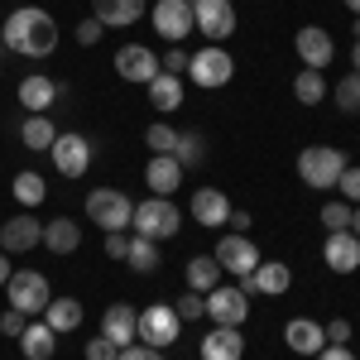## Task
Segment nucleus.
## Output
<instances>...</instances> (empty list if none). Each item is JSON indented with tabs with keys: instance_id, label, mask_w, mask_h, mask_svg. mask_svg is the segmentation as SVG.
I'll return each instance as SVG.
<instances>
[{
	"instance_id": "nucleus-34",
	"label": "nucleus",
	"mask_w": 360,
	"mask_h": 360,
	"mask_svg": "<svg viewBox=\"0 0 360 360\" xmlns=\"http://www.w3.org/2000/svg\"><path fill=\"white\" fill-rule=\"evenodd\" d=\"M15 197H20L25 207H39V202L49 197V183H44L34 168H25V173H15Z\"/></svg>"
},
{
	"instance_id": "nucleus-1",
	"label": "nucleus",
	"mask_w": 360,
	"mask_h": 360,
	"mask_svg": "<svg viewBox=\"0 0 360 360\" xmlns=\"http://www.w3.org/2000/svg\"><path fill=\"white\" fill-rule=\"evenodd\" d=\"M0 39H5V49L20 58H49L58 49V25L49 10H39V5H20L5 25H0Z\"/></svg>"
},
{
	"instance_id": "nucleus-15",
	"label": "nucleus",
	"mask_w": 360,
	"mask_h": 360,
	"mask_svg": "<svg viewBox=\"0 0 360 360\" xmlns=\"http://www.w3.org/2000/svg\"><path fill=\"white\" fill-rule=\"evenodd\" d=\"M34 245H44V226L34 221V217H10V221H0V250L5 255H29Z\"/></svg>"
},
{
	"instance_id": "nucleus-41",
	"label": "nucleus",
	"mask_w": 360,
	"mask_h": 360,
	"mask_svg": "<svg viewBox=\"0 0 360 360\" xmlns=\"http://www.w3.org/2000/svg\"><path fill=\"white\" fill-rule=\"evenodd\" d=\"M25 327H29V317L20 312V307H5V312H0V332H5V336H15V341H20Z\"/></svg>"
},
{
	"instance_id": "nucleus-22",
	"label": "nucleus",
	"mask_w": 360,
	"mask_h": 360,
	"mask_svg": "<svg viewBox=\"0 0 360 360\" xmlns=\"http://www.w3.org/2000/svg\"><path fill=\"white\" fill-rule=\"evenodd\" d=\"M58 101V82L53 77H44V72H29L25 82H20V106H25L29 115H44L49 106Z\"/></svg>"
},
{
	"instance_id": "nucleus-43",
	"label": "nucleus",
	"mask_w": 360,
	"mask_h": 360,
	"mask_svg": "<svg viewBox=\"0 0 360 360\" xmlns=\"http://www.w3.org/2000/svg\"><path fill=\"white\" fill-rule=\"evenodd\" d=\"M130 255V236L125 231H106V259H125Z\"/></svg>"
},
{
	"instance_id": "nucleus-20",
	"label": "nucleus",
	"mask_w": 360,
	"mask_h": 360,
	"mask_svg": "<svg viewBox=\"0 0 360 360\" xmlns=\"http://www.w3.org/2000/svg\"><path fill=\"white\" fill-rule=\"evenodd\" d=\"M202 360H245L240 327H212V332L202 336Z\"/></svg>"
},
{
	"instance_id": "nucleus-17",
	"label": "nucleus",
	"mask_w": 360,
	"mask_h": 360,
	"mask_svg": "<svg viewBox=\"0 0 360 360\" xmlns=\"http://www.w3.org/2000/svg\"><path fill=\"white\" fill-rule=\"evenodd\" d=\"M322 255H327V269H336V274H356L360 269V236L356 231H332L327 245H322Z\"/></svg>"
},
{
	"instance_id": "nucleus-31",
	"label": "nucleus",
	"mask_w": 360,
	"mask_h": 360,
	"mask_svg": "<svg viewBox=\"0 0 360 360\" xmlns=\"http://www.w3.org/2000/svg\"><path fill=\"white\" fill-rule=\"evenodd\" d=\"M125 264H130L135 274H154V269H159V240L130 236V255H125Z\"/></svg>"
},
{
	"instance_id": "nucleus-21",
	"label": "nucleus",
	"mask_w": 360,
	"mask_h": 360,
	"mask_svg": "<svg viewBox=\"0 0 360 360\" xmlns=\"http://www.w3.org/2000/svg\"><path fill=\"white\" fill-rule=\"evenodd\" d=\"M226 217H231V202H226V193H217V188H197V193H193V221H197V226L221 231Z\"/></svg>"
},
{
	"instance_id": "nucleus-12",
	"label": "nucleus",
	"mask_w": 360,
	"mask_h": 360,
	"mask_svg": "<svg viewBox=\"0 0 360 360\" xmlns=\"http://www.w3.org/2000/svg\"><path fill=\"white\" fill-rule=\"evenodd\" d=\"M154 29L164 34L168 44H183V39L197 29L193 5H188V0H154Z\"/></svg>"
},
{
	"instance_id": "nucleus-35",
	"label": "nucleus",
	"mask_w": 360,
	"mask_h": 360,
	"mask_svg": "<svg viewBox=\"0 0 360 360\" xmlns=\"http://www.w3.org/2000/svg\"><path fill=\"white\" fill-rule=\"evenodd\" d=\"M336 106L346 115H360V72H346V77L336 82Z\"/></svg>"
},
{
	"instance_id": "nucleus-47",
	"label": "nucleus",
	"mask_w": 360,
	"mask_h": 360,
	"mask_svg": "<svg viewBox=\"0 0 360 360\" xmlns=\"http://www.w3.org/2000/svg\"><path fill=\"white\" fill-rule=\"evenodd\" d=\"M312 360H356V356H351V346H322Z\"/></svg>"
},
{
	"instance_id": "nucleus-54",
	"label": "nucleus",
	"mask_w": 360,
	"mask_h": 360,
	"mask_svg": "<svg viewBox=\"0 0 360 360\" xmlns=\"http://www.w3.org/2000/svg\"><path fill=\"white\" fill-rule=\"evenodd\" d=\"M0 72H5V68H0Z\"/></svg>"
},
{
	"instance_id": "nucleus-2",
	"label": "nucleus",
	"mask_w": 360,
	"mask_h": 360,
	"mask_svg": "<svg viewBox=\"0 0 360 360\" xmlns=\"http://www.w3.org/2000/svg\"><path fill=\"white\" fill-rule=\"evenodd\" d=\"M130 226H135V236H144V240H173V236L183 231V212H178L168 197H149V202L135 207Z\"/></svg>"
},
{
	"instance_id": "nucleus-3",
	"label": "nucleus",
	"mask_w": 360,
	"mask_h": 360,
	"mask_svg": "<svg viewBox=\"0 0 360 360\" xmlns=\"http://www.w3.org/2000/svg\"><path fill=\"white\" fill-rule=\"evenodd\" d=\"M346 173V154L332 149V144H307L303 154H298V178H303L307 188H336V178Z\"/></svg>"
},
{
	"instance_id": "nucleus-50",
	"label": "nucleus",
	"mask_w": 360,
	"mask_h": 360,
	"mask_svg": "<svg viewBox=\"0 0 360 360\" xmlns=\"http://www.w3.org/2000/svg\"><path fill=\"white\" fill-rule=\"evenodd\" d=\"M351 231L360 236V207H351Z\"/></svg>"
},
{
	"instance_id": "nucleus-7",
	"label": "nucleus",
	"mask_w": 360,
	"mask_h": 360,
	"mask_svg": "<svg viewBox=\"0 0 360 360\" xmlns=\"http://www.w3.org/2000/svg\"><path fill=\"white\" fill-rule=\"evenodd\" d=\"M183 336V322H178V312L164 303L144 307L139 312V327H135V341H144V346H154V351H164V346H173Z\"/></svg>"
},
{
	"instance_id": "nucleus-13",
	"label": "nucleus",
	"mask_w": 360,
	"mask_h": 360,
	"mask_svg": "<svg viewBox=\"0 0 360 360\" xmlns=\"http://www.w3.org/2000/svg\"><path fill=\"white\" fill-rule=\"evenodd\" d=\"M293 49H298V58H303V68H317V72L336 58V44H332V34H327L322 25H303L298 34H293Z\"/></svg>"
},
{
	"instance_id": "nucleus-51",
	"label": "nucleus",
	"mask_w": 360,
	"mask_h": 360,
	"mask_svg": "<svg viewBox=\"0 0 360 360\" xmlns=\"http://www.w3.org/2000/svg\"><path fill=\"white\" fill-rule=\"evenodd\" d=\"M351 68L360 72V39H356V49H351Z\"/></svg>"
},
{
	"instance_id": "nucleus-49",
	"label": "nucleus",
	"mask_w": 360,
	"mask_h": 360,
	"mask_svg": "<svg viewBox=\"0 0 360 360\" xmlns=\"http://www.w3.org/2000/svg\"><path fill=\"white\" fill-rule=\"evenodd\" d=\"M15 274V269H10V259H0V288H5V278Z\"/></svg>"
},
{
	"instance_id": "nucleus-29",
	"label": "nucleus",
	"mask_w": 360,
	"mask_h": 360,
	"mask_svg": "<svg viewBox=\"0 0 360 360\" xmlns=\"http://www.w3.org/2000/svg\"><path fill=\"white\" fill-rule=\"evenodd\" d=\"M149 106H154V111H178V106H183V77L159 72V77L149 82Z\"/></svg>"
},
{
	"instance_id": "nucleus-53",
	"label": "nucleus",
	"mask_w": 360,
	"mask_h": 360,
	"mask_svg": "<svg viewBox=\"0 0 360 360\" xmlns=\"http://www.w3.org/2000/svg\"><path fill=\"white\" fill-rule=\"evenodd\" d=\"M356 39H360V15H356Z\"/></svg>"
},
{
	"instance_id": "nucleus-48",
	"label": "nucleus",
	"mask_w": 360,
	"mask_h": 360,
	"mask_svg": "<svg viewBox=\"0 0 360 360\" xmlns=\"http://www.w3.org/2000/svg\"><path fill=\"white\" fill-rule=\"evenodd\" d=\"M226 226H231V231H240V236H245V231H250V212H240V207H236V212H231V217H226Z\"/></svg>"
},
{
	"instance_id": "nucleus-8",
	"label": "nucleus",
	"mask_w": 360,
	"mask_h": 360,
	"mask_svg": "<svg viewBox=\"0 0 360 360\" xmlns=\"http://www.w3.org/2000/svg\"><path fill=\"white\" fill-rule=\"evenodd\" d=\"M193 5V20H197V34H207L212 44H221L236 34V5L231 0H188Z\"/></svg>"
},
{
	"instance_id": "nucleus-39",
	"label": "nucleus",
	"mask_w": 360,
	"mask_h": 360,
	"mask_svg": "<svg viewBox=\"0 0 360 360\" xmlns=\"http://www.w3.org/2000/svg\"><path fill=\"white\" fill-rule=\"evenodd\" d=\"M173 312H178V322H197V317H207V298L188 288V298H178V303H173Z\"/></svg>"
},
{
	"instance_id": "nucleus-37",
	"label": "nucleus",
	"mask_w": 360,
	"mask_h": 360,
	"mask_svg": "<svg viewBox=\"0 0 360 360\" xmlns=\"http://www.w3.org/2000/svg\"><path fill=\"white\" fill-rule=\"evenodd\" d=\"M322 226H327V236H332V231H351V202H341V197L327 202V207H322Z\"/></svg>"
},
{
	"instance_id": "nucleus-19",
	"label": "nucleus",
	"mask_w": 360,
	"mask_h": 360,
	"mask_svg": "<svg viewBox=\"0 0 360 360\" xmlns=\"http://www.w3.org/2000/svg\"><path fill=\"white\" fill-rule=\"evenodd\" d=\"M283 341H288L293 356H317V351L327 346V327L312 322V317H293V322L283 327Z\"/></svg>"
},
{
	"instance_id": "nucleus-45",
	"label": "nucleus",
	"mask_w": 360,
	"mask_h": 360,
	"mask_svg": "<svg viewBox=\"0 0 360 360\" xmlns=\"http://www.w3.org/2000/svg\"><path fill=\"white\" fill-rule=\"evenodd\" d=\"M327 346H351V322L346 317H336L332 327H327Z\"/></svg>"
},
{
	"instance_id": "nucleus-44",
	"label": "nucleus",
	"mask_w": 360,
	"mask_h": 360,
	"mask_svg": "<svg viewBox=\"0 0 360 360\" xmlns=\"http://www.w3.org/2000/svg\"><path fill=\"white\" fill-rule=\"evenodd\" d=\"M115 360H164V351H154V346H144V341H135V346H125Z\"/></svg>"
},
{
	"instance_id": "nucleus-30",
	"label": "nucleus",
	"mask_w": 360,
	"mask_h": 360,
	"mask_svg": "<svg viewBox=\"0 0 360 360\" xmlns=\"http://www.w3.org/2000/svg\"><path fill=\"white\" fill-rule=\"evenodd\" d=\"M20 139H25V149H53L58 139V125L49 120V115H25V125H20Z\"/></svg>"
},
{
	"instance_id": "nucleus-33",
	"label": "nucleus",
	"mask_w": 360,
	"mask_h": 360,
	"mask_svg": "<svg viewBox=\"0 0 360 360\" xmlns=\"http://www.w3.org/2000/svg\"><path fill=\"white\" fill-rule=\"evenodd\" d=\"M202 144H207V139L197 135V130H178V144H173V159H178L183 168H197L202 159H207V149H202Z\"/></svg>"
},
{
	"instance_id": "nucleus-46",
	"label": "nucleus",
	"mask_w": 360,
	"mask_h": 360,
	"mask_svg": "<svg viewBox=\"0 0 360 360\" xmlns=\"http://www.w3.org/2000/svg\"><path fill=\"white\" fill-rule=\"evenodd\" d=\"M101 20H96V15H91V20H82V25H77V44H86V49H91V44H96V39H101Z\"/></svg>"
},
{
	"instance_id": "nucleus-26",
	"label": "nucleus",
	"mask_w": 360,
	"mask_h": 360,
	"mask_svg": "<svg viewBox=\"0 0 360 360\" xmlns=\"http://www.w3.org/2000/svg\"><path fill=\"white\" fill-rule=\"evenodd\" d=\"M250 283H255V293H288L293 269H288V264H278V259H259V264H255V274H250Z\"/></svg>"
},
{
	"instance_id": "nucleus-38",
	"label": "nucleus",
	"mask_w": 360,
	"mask_h": 360,
	"mask_svg": "<svg viewBox=\"0 0 360 360\" xmlns=\"http://www.w3.org/2000/svg\"><path fill=\"white\" fill-rule=\"evenodd\" d=\"M188 63H193V53H188L183 44H168V53L159 58V68H164V72H173V77H188Z\"/></svg>"
},
{
	"instance_id": "nucleus-23",
	"label": "nucleus",
	"mask_w": 360,
	"mask_h": 360,
	"mask_svg": "<svg viewBox=\"0 0 360 360\" xmlns=\"http://www.w3.org/2000/svg\"><path fill=\"white\" fill-rule=\"evenodd\" d=\"M20 351H25V360H53L58 351V332L39 317V322H29L25 332H20Z\"/></svg>"
},
{
	"instance_id": "nucleus-27",
	"label": "nucleus",
	"mask_w": 360,
	"mask_h": 360,
	"mask_svg": "<svg viewBox=\"0 0 360 360\" xmlns=\"http://www.w3.org/2000/svg\"><path fill=\"white\" fill-rule=\"evenodd\" d=\"M44 322H49L58 336L77 332V327H82V303H77V298H49V307H44Z\"/></svg>"
},
{
	"instance_id": "nucleus-11",
	"label": "nucleus",
	"mask_w": 360,
	"mask_h": 360,
	"mask_svg": "<svg viewBox=\"0 0 360 360\" xmlns=\"http://www.w3.org/2000/svg\"><path fill=\"white\" fill-rule=\"evenodd\" d=\"M49 154H53V164H58L63 178H82L86 168H91V139L77 135V130H72V135H58Z\"/></svg>"
},
{
	"instance_id": "nucleus-9",
	"label": "nucleus",
	"mask_w": 360,
	"mask_h": 360,
	"mask_svg": "<svg viewBox=\"0 0 360 360\" xmlns=\"http://www.w3.org/2000/svg\"><path fill=\"white\" fill-rule=\"evenodd\" d=\"M212 255H217V264H221V269H231L236 278L255 274V264H259V250H255V240H250V236H240V231L221 236Z\"/></svg>"
},
{
	"instance_id": "nucleus-36",
	"label": "nucleus",
	"mask_w": 360,
	"mask_h": 360,
	"mask_svg": "<svg viewBox=\"0 0 360 360\" xmlns=\"http://www.w3.org/2000/svg\"><path fill=\"white\" fill-rule=\"evenodd\" d=\"M144 144H149V154H173V144H178V130L159 120V125H149V130H144Z\"/></svg>"
},
{
	"instance_id": "nucleus-10",
	"label": "nucleus",
	"mask_w": 360,
	"mask_h": 360,
	"mask_svg": "<svg viewBox=\"0 0 360 360\" xmlns=\"http://www.w3.org/2000/svg\"><path fill=\"white\" fill-rule=\"evenodd\" d=\"M207 317H212L217 327H245L250 298L240 293V288H226V283H217V288L207 293Z\"/></svg>"
},
{
	"instance_id": "nucleus-16",
	"label": "nucleus",
	"mask_w": 360,
	"mask_h": 360,
	"mask_svg": "<svg viewBox=\"0 0 360 360\" xmlns=\"http://www.w3.org/2000/svg\"><path fill=\"white\" fill-rule=\"evenodd\" d=\"M183 173H188V168L178 164L173 154H149V168H144L149 197H173L178 188H183Z\"/></svg>"
},
{
	"instance_id": "nucleus-55",
	"label": "nucleus",
	"mask_w": 360,
	"mask_h": 360,
	"mask_svg": "<svg viewBox=\"0 0 360 360\" xmlns=\"http://www.w3.org/2000/svg\"><path fill=\"white\" fill-rule=\"evenodd\" d=\"M231 5H236V0H231Z\"/></svg>"
},
{
	"instance_id": "nucleus-42",
	"label": "nucleus",
	"mask_w": 360,
	"mask_h": 360,
	"mask_svg": "<svg viewBox=\"0 0 360 360\" xmlns=\"http://www.w3.org/2000/svg\"><path fill=\"white\" fill-rule=\"evenodd\" d=\"M115 356H120V346L106 341V336H91L86 341V360H115Z\"/></svg>"
},
{
	"instance_id": "nucleus-28",
	"label": "nucleus",
	"mask_w": 360,
	"mask_h": 360,
	"mask_svg": "<svg viewBox=\"0 0 360 360\" xmlns=\"http://www.w3.org/2000/svg\"><path fill=\"white\" fill-rule=\"evenodd\" d=\"M221 264H217V255H193V259H188V288H193V293H212V288H217V283H221Z\"/></svg>"
},
{
	"instance_id": "nucleus-32",
	"label": "nucleus",
	"mask_w": 360,
	"mask_h": 360,
	"mask_svg": "<svg viewBox=\"0 0 360 360\" xmlns=\"http://www.w3.org/2000/svg\"><path fill=\"white\" fill-rule=\"evenodd\" d=\"M293 96H298L303 106H317V101L327 96V77H322L317 68H303V72L293 77Z\"/></svg>"
},
{
	"instance_id": "nucleus-25",
	"label": "nucleus",
	"mask_w": 360,
	"mask_h": 360,
	"mask_svg": "<svg viewBox=\"0 0 360 360\" xmlns=\"http://www.w3.org/2000/svg\"><path fill=\"white\" fill-rule=\"evenodd\" d=\"M44 245L53 250V255H72V250L82 245V226L72 221V217H53V221L44 226Z\"/></svg>"
},
{
	"instance_id": "nucleus-6",
	"label": "nucleus",
	"mask_w": 360,
	"mask_h": 360,
	"mask_svg": "<svg viewBox=\"0 0 360 360\" xmlns=\"http://www.w3.org/2000/svg\"><path fill=\"white\" fill-rule=\"evenodd\" d=\"M188 77H193V86H202V91H217V86H226L236 77V63H231V53H226L221 44H207L202 53H193Z\"/></svg>"
},
{
	"instance_id": "nucleus-56",
	"label": "nucleus",
	"mask_w": 360,
	"mask_h": 360,
	"mask_svg": "<svg viewBox=\"0 0 360 360\" xmlns=\"http://www.w3.org/2000/svg\"><path fill=\"white\" fill-rule=\"evenodd\" d=\"M0 44H5V39H0Z\"/></svg>"
},
{
	"instance_id": "nucleus-52",
	"label": "nucleus",
	"mask_w": 360,
	"mask_h": 360,
	"mask_svg": "<svg viewBox=\"0 0 360 360\" xmlns=\"http://www.w3.org/2000/svg\"><path fill=\"white\" fill-rule=\"evenodd\" d=\"M346 10H351V15H360V0H346Z\"/></svg>"
},
{
	"instance_id": "nucleus-4",
	"label": "nucleus",
	"mask_w": 360,
	"mask_h": 360,
	"mask_svg": "<svg viewBox=\"0 0 360 360\" xmlns=\"http://www.w3.org/2000/svg\"><path fill=\"white\" fill-rule=\"evenodd\" d=\"M5 298H10V307H20L25 317H44L53 288H49V278L39 274V269H15V274L5 278Z\"/></svg>"
},
{
	"instance_id": "nucleus-18",
	"label": "nucleus",
	"mask_w": 360,
	"mask_h": 360,
	"mask_svg": "<svg viewBox=\"0 0 360 360\" xmlns=\"http://www.w3.org/2000/svg\"><path fill=\"white\" fill-rule=\"evenodd\" d=\"M135 327H139V312L130 303H111L106 312H101V336L115 341L120 351H125V346H135Z\"/></svg>"
},
{
	"instance_id": "nucleus-40",
	"label": "nucleus",
	"mask_w": 360,
	"mask_h": 360,
	"mask_svg": "<svg viewBox=\"0 0 360 360\" xmlns=\"http://www.w3.org/2000/svg\"><path fill=\"white\" fill-rule=\"evenodd\" d=\"M336 188H341V202L360 207V164H346V173L336 178Z\"/></svg>"
},
{
	"instance_id": "nucleus-5",
	"label": "nucleus",
	"mask_w": 360,
	"mask_h": 360,
	"mask_svg": "<svg viewBox=\"0 0 360 360\" xmlns=\"http://www.w3.org/2000/svg\"><path fill=\"white\" fill-rule=\"evenodd\" d=\"M130 217H135V202L120 193V188L86 193V221H96L101 231H130Z\"/></svg>"
},
{
	"instance_id": "nucleus-24",
	"label": "nucleus",
	"mask_w": 360,
	"mask_h": 360,
	"mask_svg": "<svg viewBox=\"0 0 360 360\" xmlns=\"http://www.w3.org/2000/svg\"><path fill=\"white\" fill-rule=\"evenodd\" d=\"M91 15L106 29H125L144 15V0H91Z\"/></svg>"
},
{
	"instance_id": "nucleus-14",
	"label": "nucleus",
	"mask_w": 360,
	"mask_h": 360,
	"mask_svg": "<svg viewBox=\"0 0 360 360\" xmlns=\"http://www.w3.org/2000/svg\"><path fill=\"white\" fill-rule=\"evenodd\" d=\"M115 72H120L125 82L149 86L159 77V58H154V49H144V44H125V49L115 53Z\"/></svg>"
}]
</instances>
